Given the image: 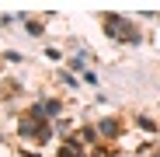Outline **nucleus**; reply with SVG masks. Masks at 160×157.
<instances>
[{"label":"nucleus","instance_id":"6","mask_svg":"<svg viewBox=\"0 0 160 157\" xmlns=\"http://www.w3.org/2000/svg\"><path fill=\"white\" fill-rule=\"evenodd\" d=\"M70 66H73V70H84V66H87V56H84V52H80V56H73Z\"/></svg>","mask_w":160,"mask_h":157},{"label":"nucleus","instance_id":"5","mask_svg":"<svg viewBox=\"0 0 160 157\" xmlns=\"http://www.w3.org/2000/svg\"><path fill=\"white\" fill-rule=\"evenodd\" d=\"M24 18V14H21ZM24 24H28V35H42V24L38 21H32V18H24Z\"/></svg>","mask_w":160,"mask_h":157},{"label":"nucleus","instance_id":"9","mask_svg":"<svg viewBox=\"0 0 160 157\" xmlns=\"http://www.w3.org/2000/svg\"><path fill=\"white\" fill-rule=\"evenodd\" d=\"M0 136H4V133H0Z\"/></svg>","mask_w":160,"mask_h":157},{"label":"nucleus","instance_id":"8","mask_svg":"<svg viewBox=\"0 0 160 157\" xmlns=\"http://www.w3.org/2000/svg\"><path fill=\"white\" fill-rule=\"evenodd\" d=\"M7 24H11V18H7V14H0V28H7Z\"/></svg>","mask_w":160,"mask_h":157},{"label":"nucleus","instance_id":"3","mask_svg":"<svg viewBox=\"0 0 160 157\" xmlns=\"http://www.w3.org/2000/svg\"><path fill=\"white\" fill-rule=\"evenodd\" d=\"M98 133H101V136H115V133H118V122H115V119H101V122H98Z\"/></svg>","mask_w":160,"mask_h":157},{"label":"nucleus","instance_id":"10","mask_svg":"<svg viewBox=\"0 0 160 157\" xmlns=\"http://www.w3.org/2000/svg\"><path fill=\"white\" fill-rule=\"evenodd\" d=\"M80 157H84V154H80Z\"/></svg>","mask_w":160,"mask_h":157},{"label":"nucleus","instance_id":"1","mask_svg":"<svg viewBox=\"0 0 160 157\" xmlns=\"http://www.w3.org/2000/svg\"><path fill=\"white\" fill-rule=\"evenodd\" d=\"M104 32H108L112 39H118V42H132V45L143 42V35L132 28V24H129L122 14H108V18H104Z\"/></svg>","mask_w":160,"mask_h":157},{"label":"nucleus","instance_id":"7","mask_svg":"<svg viewBox=\"0 0 160 157\" xmlns=\"http://www.w3.org/2000/svg\"><path fill=\"white\" fill-rule=\"evenodd\" d=\"M139 129H146V133H153V129H157V122H153V119H139Z\"/></svg>","mask_w":160,"mask_h":157},{"label":"nucleus","instance_id":"2","mask_svg":"<svg viewBox=\"0 0 160 157\" xmlns=\"http://www.w3.org/2000/svg\"><path fill=\"white\" fill-rule=\"evenodd\" d=\"M18 129H21V136H35V140H38V133H42L45 126H42V119H32V115H24Z\"/></svg>","mask_w":160,"mask_h":157},{"label":"nucleus","instance_id":"4","mask_svg":"<svg viewBox=\"0 0 160 157\" xmlns=\"http://www.w3.org/2000/svg\"><path fill=\"white\" fill-rule=\"evenodd\" d=\"M42 112L56 119V115H59V101H42Z\"/></svg>","mask_w":160,"mask_h":157}]
</instances>
